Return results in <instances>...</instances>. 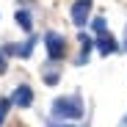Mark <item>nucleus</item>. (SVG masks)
Masks as SVG:
<instances>
[{"label": "nucleus", "mask_w": 127, "mask_h": 127, "mask_svg": "<svg viewBox=\"0 0 127 127\" xmlns=\"http://www.w3.org/2000/svg\"><path fill=\"white\" fill-rule=\"evenodd\" d=\"M50 111H53V119H80L86 108L77 94H69V97H55Z\"/></svg>", "instance_id": "obj_1"}, {"label": "nucleus", "mask_w": 127, "mask_h": 127, "mask_svg": "<svg viewBox=\"0 0 127 127\" xmlns=\"http://www.w3.org/2000/svg\"><path fill=\"white\" fill-rule=\"evenodd\" d=\"M44 44H47V53H50L53 61H61L64 55H66V39H64L61 33H55V31L44 33Z\"/></svg>", "instance_id": "obj_2"}, {"label": "nucleus", "mask_w": 127, "mask_h": 127, "mask_svg": "<svg viewBox=\"0 0 127 127\" xmlns=\"http://www.w3.org/2000/svg\"><path fill=\"white\" fill-rule=\"evenodd\" d=\"M89 17H91V0H77V3L72 6V22L77 28H86Z\"/></svg>", "instance_id": "obj_3"}, {"label": "nucleus", "mask_w": 127, "mask_h": 127, "mask_svg": "<svg viewBox=\"0 0 127 127\" xmlns=\"http://www.w3.org/2000/svg\"><path fill=\"white\" fill-rule=\"evenodd\" d=\"M11 102L14 105H19V108H31V102H33V91H31V86H17L14 89V94H11Z\"/></svg>", "instance_id": "obj_4"}, {"label": "nucleus", "mask_w": 127, "mask_h": 127, "mask_svg": "<svg viewBox=\"0 0 127 127\" xmlns=\"http://www.w3.org/2000/svg\"><path fill=\"white\" fill-rule=\"evenodd\" d=\"M97 47H99L102 55H113V53H119V44H116V39H113L111 33H99V36H97Z\"/></svg>", "instance_id": "obj_5"}, {"label": "nucleus", "mask_w": 127, "mask_h": 127, "mask_svg": "<svg viewBox=\"0 0 127 127\" xmlns=\"http://www.w3.org/2000/svg\"><path fill=\"white\" fill-rule=\"evenodd\" d=\"M36 41H39V39L31 36L22 47H19V44H17V47H8V53H11V55H19V58H31V53H33V47H36Z\"/></svg>", "instance_id": "obj_6"}, {"label": "nucleus", "mask_w": 127, "mask_h": 127, "mask_svg": "<svg viewBox=\"0 0 127 127\" xmlns=\"http://www.w3.org/2000/svg\"><path fill=\"white\" fill-rule=\"evenodd\" d=\"M14 19L19 22V28H22L25 33H33V22H31V14H28L25 8H17V11H14Z\"/></svg>", "instance_id": "obj_7"}, {"label": "nucleus", "mask_w": 127, "mask_h": 127, "mask_svg": "<svg viewBox=\"0 0 127 127\" xmlns=\"http://www.w3.org/2000/svg\"><path fill=\"white\" fill-rule=\"evenodd\" d=\"M80 44H83V55L77 58V64H83V61H89V53H91V39H89L86 33H80Z\"/></svg>", "instance_id": "obj_8"}, {"label": "nucleus", "mask_w": 127, "mask_h": 127, "mask_svg": "<svg viewBox=\"0 0 127 127\" xmlns=\"http://www.w3.org/2000/svg\"><path fill=\"white\" fill-rule=\"evenodd\" d=\"M91 28H94V33H97V36H99V33H108V31H105V19H102V17H97V19H94Z\"/></svg>", "instance_id": "obj_9"}, {"label": "nucleus", "mask_w": 127, "mask_h": 127, "mask_svg": "<svg viewBox=\"0 0 127 127\" xmlns=\"http://www.w3.org/2000/svg\"><path fill=\"white\" fill-rule=\"evenodd\" d=\"M44 83H47V86H55V83H58V72L55 69H47L44 72Z\"/></svg>", "instance_id": "obj_10"}, {"label": "nucleus", "mask_w": 127, "mask_h": 127, "mask_svg": "<svg viewBox=\"0 0 127 127\" xmlns=\"http://www.w3.org/2000/svg\"><path fill=\"white\" fill-rule=\"evenodd\" d=\"M8 105H11V99H6V97L0 99V124L6 122V113H8Z\"/></svg>", "instance_id": "obj_11"}, {"label": "nucleus", "mask_w": 127, "mask_h": 127, "mask_svg": "<svg viewBox=\"0 0 127 127\" xmlns=\"http://www.w3.org/2000/svg\"><path fill=\"white\" fill-rule=\"evenodd\" d=\"M47 127H75V124H66V122L61 124V122H55V119H50V122H47Z\"/></svg>", "instance_id": "obj_12"}, {"label": "nucleus", "mask_w": 127, "mask_h": 127, "mask_svg": "<svg viewBox=\"0 0 127 127\" xmlns=\"http://www.w3.org/2000/svg\"><path fill=\"white\" fill-rule=\"evenodd\" d=\"M3 66H6V64H3V55H0V69H3Z\"/></svg>", "instance_id": "obj_13"}, {"label": "nucleus", "mask_w": 127, "mask_h": 127, "mask_svg": "<svg viewBox=\"0 0 127 127\" xmlns=\"http://www.w3.org/2000/svg\"><path fill=\"white\" fill-rule=\"evenodd\" d=\"M122 127H127V119H124V122H122Z\"/></svg>", "instance_id": "obj_14"}, {"label": "nucleus", "mask_w": 127, "mask_h": 127, "mask_svg": "<svg viewBox=\"0 0 127 127\" xmlns=\"http://www.w3.org/2000/svg\"><path fill=\"white\" fill-rule=\"evenodd\" d=\"M124 47H127V39H124Z\"/></svg>", "instance_id": "obj_15"}]
</instances>
